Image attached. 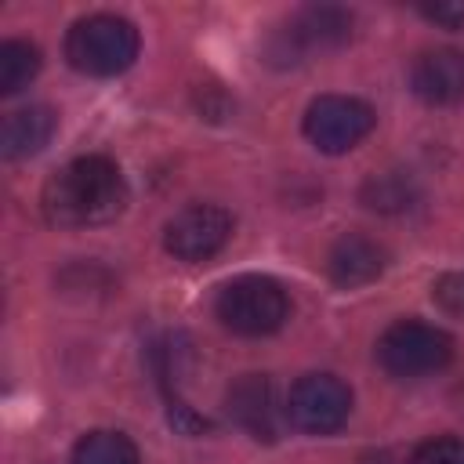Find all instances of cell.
<instances>
[{"label":"cell","mask_w":464,"mask_h":464,"mask_svg":"<svg viewBox=\"0 0 464 464\" xmlns=\"http://www.w3.org/2000/svg\"><path fill=\"white\" fill-rule=\"evenodd\" d=\"M65 58L83 76H116L138 58V29L120 14L76 18L65 33Z\"/></svg>","instance_id":"cell-2"},{"label":"cell","mask_w":464,"mask_h":464,"mask_svg":"<svg viewBox=\"0 0 464 464\" xmlns=\"http://www.w3.org/2000/svg\"><path fill=\"white\" fill-rule=\"evenodd\" d=\"M228 410H232V417H236L254 439H276V399H272L268 377L246 373V377L228 392Z\"/></svg>","instance_id":"cell-11"},{"label":"cell","mask_w":464,"mask_h":464,"mask_svg":"<svg viewBox=\"0 0 464 464\" xmlns=\"http://www.w3.org/2000/svg\"><path fill=\"white\" fill-rule=\"evenodd\" d=\"M232 239V214L218 203H192L163 225V246L178 261H210Z\"/></svg>","instance_id":"cell-7"},{"label":"cell","mask_w":464,"mask_h":464,"mask_svg":"<svg viewBox=\"0 0 464 464\" xmlns=\"http://www.w3.org/2000/svg\"><path fill=\"white\" fill-rule=\"evenodd\" d=\"M69 464H141V457H138V446L123 431L98 428V431H87L72 446Z\"/></svg>","instance_id":"cell-13"},{"label":"cell","mask_w":464,"mask_h":464,"mask_svg":"<svg viewBox=\"0 0 464 464\" xmlns=\"http://www.w3.org/2000/svg\"><path fill=\"white\" fill-rule=\"evenodd\" d=\"M431 301L453 315V319H464V272H446L431 283Z\"/></svg>","instance_id":"cell-17"},{"label":"cell","mask_w":464,"mask_h":464,"mask_svg":"<svg viewBox=\"0 0 464 464\" xmlns=\"http://www.w3.org/2000/svg\"><path fill=\"white\" fill-rule=\"evenodd\" d=\"M214 315L221 319L225 330L239 334V337H268L286 323L290 301H286V290L276 279L239 276V279H232L218 290Z\"/></svg>","instance_id":"cell-3"},{"label":"cell","mask_w":464,"mask_h":464,"mask_svg":"<svg viewBox=\"0 0 464 464\" xmlns=\"http://www.w3.org/2000/svg\"><path fill=\"white\" fill-rule=\"evenodd\" d=\"M410 87L428 105H453L464 98V51L435 47L417 54L410 69Z\"/></svg>","instance_id":"cell-9"},{"label":"cell","mask_w":464,"mask_h":464,"mask_svg":"<svg viewBox=\"0 0 464 464\" xmlns=\"http://www.w3.org/2000/svg\"><path fill=\"white\" fill-rule=\"evenodd\" d=\"M58 127V116L51 105H25V109H14L7 112L4 127H0V152L7 160H25V156H36L51 134Z\"/></svg>","instance_id":"cell-10"},{"label":"cell","mask_w":464,"mask_h":464,"mask_svg":"<svg viewBox=\"0 0 464 464\" xmlns=\"http://www.w3.org/2000/svg\"><path fill=\"white\" fill-rule=\"evenodd\" d=\"M362 199L373 210H402V207H410V181L399 174H377L366 181Z\"/></svg>","instance_id":"cell-15"},{"label":"cell","mask_w":464,"mask_h":464,"mask_svg":"<svg viewBox=\"0 0 464 464\" xmlns=\"http://www.w3.org/2000/svg\"><path fill=\"white\" fill-rule=\"evenodd\" d=\"M384 268H388V250H384L377 239L362 236V232H344V236L330 246V254H326V276H330V283L341 286V290L366 286V283H373Z\"/></svg>","instance_id":"cell-8"},{"label":"cell","mask_w":464,"mask_h":464,"mask_svg":"<svg viewBox=\"0 0 464 464\" xmlns=\"http://www.w3.org/2000/svg\"><path fill=\"white\" fill-rule=\"evenodd\" d=\"M377 116L362 98H348V94H323L304 109V138L326 152V156H341L348 149H355L370 130H373Z\"/></svg>","instance_id":"cell-5"},{"label":"cell","mask_w":464,"mask_h":464,"mask_svg":"<svg viewBox=\"0 0 464 464\" xmlns=\"http://www.w3.org/2000/svg\"><path fill=\"white\" fill-rule=\"evenodd\" d=\"M352 33V14L337 11V7H308L294 18V29L286 33L290 44H301V54L308 51H323V47H337L341 40H348Z\"/></svg>","instance_id":"cell-12"},{"label":"cell","mask_w":464,"mask_h":464,"mask_svg":"<svg viewBox=\"0 0 464 464\" xmlns=\"http://www.w3.org/2000/svg\"><path fill=\"white\" fill-rule=\"evenodd\" d=\"M450 355H453L450 334L420 319H399L377 341V362L392 377H406V381L442 370Z\"/></svg>","instance_id":"cell-4"},{"label":"cell","mask_w":464,"mask_h":464,"mask_svg":"<svg viewBox=\"0 0 464 464\" xmlns=\"http://www.w3.org/2000/svg\"><path fill=\"white\" fill-rule=\"evenodd\" d=\"M420 14L431 18V22H439V25H446V29L464 25V4L460 0L457 4H420Z\"/></svg>","instance_id":"cell-18"},{"label":"cell","mask_w":464,"mask_h":464,"mask_svg":"<svg viewBox=\"0 0 464 464\" xmlns=\"http://www.w3.org/2000/svg\"><path fill=\"white\" fill-rule=\"evenodd\" d=\"M410 464H464V439H457V435L428 439L413 450Z\"/></svg>","instance_id":"cell-16"},{"label":"cell","mask_w":464,"mask_h":464,"mask_svg":"<svg viewBox=\"0 0 464 464\" xmlns=\"http://www.w3.org/2000/svg\"><path fill=\"white\" fill-rule=\"evenodd\" d=\"M127 196L123 170L109 156H80L47 178L40 210L54 228H91L116 221Z\"/></svg>","instance_id":"cell-1"},{"label":"cell","mask_w":464,"mask_h":464,"mask_svg":"<svg viewBox=\"0 0 464 464\" xmlns=\"http://www.w3.org/2000/svg\"><path fill=\"white\" fill-rule=\"evenodd\" d=\"M352 413V388L337 373H304L286 395V420L308 435L337 431Z\"/></svg>","instance_id":"cell-6"},{"label":"cell","mask_w":464,"mask_h":464,"mask_svg":"<svg viewBox=\"0 0 464 464\" xmlns=\"http://www.w3.org/2000/svg\"><path fill=\"white\" fill-rule=\"evenodd\" d=\"M40 72V47L29 40L0 44V94H18Z\"/></svg>","instance_id":"cell-14"}]
</instances>
